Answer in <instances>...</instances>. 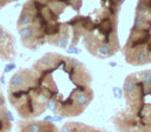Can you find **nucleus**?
<instances>
[{"instance_id": "nucleus-1", "label": "nucleus", "mask_w": 151, "mask_h": 132, "mask_svg": "<svg viewBox=\"0 0 151 132\" xmlns=\"http://www.w3.org/2000/svg\"><path fill=\"white\" fill-rule=\"evenodd\" d=\"M19 132H106L96 129L83 123L69 122L59 128L53 122L45 121H27L19 124Z\"/></svg>"}, {"instance_id": "nucleus-2", "label": "nucleus", "mask_w": 151, "mask_h": 132, "mask_svg": "<svg viewBox=\"0 0 151 132\" xmlns=\"http://www.w3.org/2000/svg\"><path fill=\"white\" fill-rule=\"evenodd\" d=\"M13 116L4 106L0 107V132H12Z\"/></svg>"}, {"instance_id": "nucleus-3", "label": "nucleus", "mask_w": 151, "mask_h": 132, "mask_svg": "<svg viewBox=\"0 0 151 132\" xmlns=\"http://www.w3.org/2000/svg\"><path fill=\"white\" fill-rule=\"evenodd\" d=\"M33 13L30 9V7L27 4L24 5V9L22 11V14L19 18V21H18V27H26V26H29L30 24L33 22Z\"/></svg>"}, {"instance_id": "nucleus-4", "label": "nucleus", "mask_w": 151, "mask_h": 132, "mask_svg": "<svg viewBox=\"0 0 151 132\" xmlns=\"http://www.w3.org/2000/svg\"><path fill=\"white\" fill-rule=\"evenodd\" d=\"M20 36H21L22 40L25 41H30L32 38L35 36V32H34V28L32 26H26V27L20 28Z\"/></svg>"}, {"instance_id": "nucleus-5", "label": "nucleus", "mask_w": 151, "mask_h": 132, "mask_svg": "<svg viewBox=\"0 0 151 132\" xmlns=\"http://www.w3.org/2000/svg\"><path fill=\"white\" fill-rule=\"evenodd\" d=\"M57 46H59L60 48H66L67 44H68V36L66 35H61L57 38Z\"/></svg>"}, {"instance_id": "nucleus-6", "label": "nucleus", "mask_w": 151, "mask_h": 132, "mask_svg": "<svg viewBox=\"0 0 151 132\" xmlns=\"http://www.w3.org/2000/svg\"><path fill=\"white\" fill-rule=\"evenodd\" d=\"M113 91H114V95H115V97H117V98H120V97L122 96V93H123V91H121V89L114 88Z\"/></svg>"}, {"instance_id": "nucleus-7", "label": "nucleus", "mask_w": 151, "mask_h": 132, "mask_svg": "<svg viewBox=\"0 0 151 132\" xmlns=\"http://www.w3.org/2000/svg\"><path fill=\"white\" fill-rule=\"evenodd\" d=\"M16 67V65L14 64V63H12V64H9V65H6L5 66V69H4V72L5 73H7V72H9V71H12V70L14 69V68Z\"/></svg>"}, {"instance_id": "nucleus-8", "label": "nucleus", "mask_w": 151, "mask_h": 132, "mask_svg": "<svg viewBox=\"0 0 151 132\" xmlns=\"http://www.w3.org/2000/svg\"><path fill=\"white\" fill-rule=\"evenodd\" d=\"M67 53H69V54H78V53H80V51L78 50V49L73 48V46H71V48L67 49Z\"/></svg>"}, {"instance_id": "nucleus-9", "label": "nucleus", "mask_w": 151, "mask_h": 132, "mask_svg": "<svg viewBox=\"0 0 151 132\" xmlns=\"http://www.w3.org/2000/svg\"><path fill=\"white\" fill-rule=\"evenodd\" d=\"M110 65H112V66H115V65H116V63H113V62H111V63H110Z\"/></svg>"}]
</instances>
